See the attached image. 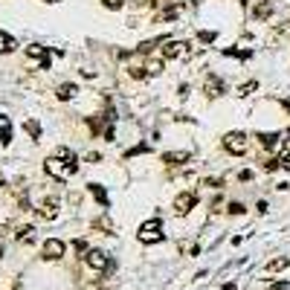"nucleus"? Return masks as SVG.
<instances>
[{
  "label": "nucleus",
  "instance_id": "obj_9",
  "mask_svg": "<svg viewBox=\"0 0 290 290\" xmlns=\"http://www.w3.org/2000/svg\"><path fill=\"white\" fill-rule=\"evenodd\" d=\"M26 55H29V58H35V61H41V67H44V70L50 67V58H47V47H41V44L26 47Z\"/></svg>",
  "mask_w": 290,
  "mask_h": 290
},
{
  "label": "nucleus",
  "instance_id": "obj_17",
  "mask_svg": "<svg viewBox=\"0 0 290 290\" xmlns=\"http://www.w3.org/2000/svg\"><path fill=\"white\" fill-rule=\"evenodd\" d=\"M15 50V38H9L6 32H0V53H12Z\"/></svg>",
  "mask_w": 290,
  "mask_h": 290
},
{
  "label": "nucleus",
  "instance_id": "obj_18",
  "mask_svg": "<svg viewBox=\"0 0 290 290\" xmlns=\"http://www.w3.org/2000/svg\"><path fill=\"white\" fill-rule=\"evenodd\" d=\"M90 192H93V197H96L102 206H107V194H105V189L102 186H96V183H90Z\"/></svg>",
  "mask_w": 290,
  "mask_h": 290
},
{
  "label": "nucleus",
  "instance_id": "obj_4",
  "mask_svg": "<svg viewBox=\"0 0 290 290\" xmlns=\"http://www.w3.org/2000/svg\"><path fill=\"white\" fill-rule=\"evenodd\" d=\"M192 55V44L186 41H168L162 47V58H189Z\"/></svg>",
  "mask_w": 290,
  "mask_h": 290
},
{
  "label": "nucleus",
  "instance_id": "obj_3",
  "mask_svg": "<svg viewBox=\"0 0 290 290\" xmlns=\"http://www.w3.org/2000/svg\"><path fill=\"white\" fill-rule=\"evenodd\" d=\"M224 148L229 154H244L247 151V133L244 131H229L224 136Z\"/></svg>",
  "mask_w": 290,
  "mask_h": 290
},
{
  "label": "nucleus",
  "instance_id": "obj_27",
  "mask_svg": "<svg viewBox=\"0 0 290 290\" xmlns=\"http://www.w3.org/2000/svg\"><path fill=\"white\" fill-rule=\"evenodd\" d=\"M238 180H244V183H247V180H253V171H241V174H238Z\"/></svg>",
  "mask_w": 290,
  "mask_h": 290
},
{
  "label": "nucleus",
  "instance_id": "obj_21",
  "mask_svg": "<svg viewBox=\"0 0 290 290\" xmlns=\"http://www.w3.org/2000/svg\"><path fill=\"white\" fill-rule=\"evenodd\" d=\"M9 136H12V133H9V119H6V116H0V139H3V142H9Z\"/></svg>",
  "mask_w": 290,
  "mask_h": 290
},
{
  "label": "nucleus",
  "instance_id": "obj_1",
  "mask_svg": "<svg viewBox=\"0 0 290 290\" xmlns=\"http://www.w3.org/2000/svg\"><path fill=\"white\" fill-rule=\"evenodd\" d=\"M44 168H47V174L50 177H55V180H70L73 174H76V168H79V157L70 151V148H55V154L50 157V160L44 162Z\"/></svg>",
  "mask_w": 290,
  "mask_h": 290
},
{
  "label": "nucleus",
  "instance_id": "obj_26",
  "mask_svg": "<svg viewBox=\"0 0 290 290\" xmlns=\"http://www.w3.org/2000/svg\"><path fill=\"white\" fill-rule=\"evenodd\" d=\"M270 290H290L288 282H276V285H270Z\"/></svg>",
  "mask_w": 290,
  "mask_h": 290
},
{
  "label": "nucleus",
  "instance_id": "obj_12",
  "mask_svg": "<svg viewBox=\"0 0 290 290\" xmlns=\"http://www.w3.org/2000/svg\"><path fill=\"white\" fill-rule=\"evenodd\" d=\"M288 264H290V258H288V256H282V258H273V261H270V264H267L264 270H267V273H279V270H285Z\"/></svg>",
  "mask_w": 290,
  "mask_h": 290
},
{
  "label": "nucleus",
  "instance_id": "obj_28",
  "mask_svg": "<svg viewBox=\"0 0 290 290\" xmlns=\"http://www.w3.org/2000/svg\"><path fill=\"white\" fill-rule=\"evenodd\" d=\"M76 253H87V244L84 241H76Z\"/></svg>",
  "mask_w": 290,
  "mask_h": 290
},
{
  "label": "nucleus",
  "instance_id": "obj_11",
  "mask_svg": "<svg viewBox=\"0 0 290 290\" xmlns=\"http://www.w3.org/2000/svg\"><path fill=\"white\" fill-rule=\"evenodd\" d=\"M38 212H41V218H55V215H58V200L47 197V200L38 206Z\"/></svg>",
  "mask_w": 290,
  "mask_h": 290
},
{
  "label": "nucleus",
  "instance_id": "obj_19",
  "mask_svg": "<svg viewBox=\"0 0 290 290\" xmlns=\"http://www.w3.org/2000/svg\"><path fill=\"white\" fill-rule=\"evenodd\" d=\"M256 90H258V81H247V84L238 87V96H250V93H256Z\"/></svg>",
  "mask_w": 290,
  "mask_h": 290
},
{
  "label": "nucleus",
  "instance_id": "obj_30",
  "mask_svg": "<svg viewBox=\"0 0 290 290\" xmlns=\"http://www.w3.org/2000/svg\"><path fill=\"white\" fill-rule=\"evenodd\" d=\"M84 290H99V288H93V285H90V288H84Z\"/></svg>",
  "mask_w": 290,
  "mask_h": 290
},
{
  "label": "nucleus",
  "instance_id": "obj_23",
  "mask_svg": "<svg viewBox=\"0 0 290 290\" xmlns=\"http://www.w3.org/2000/svg\"><path fill=\"white\" fill-rule=\"evenodd\" d=\"M197 41H200V44H212V41H215V32H209V29H203V32L197 35Z\"/></svg>",
  "mask_w": 290,
  "mask_h": 290
},
{
  "label": "nucleus",
  "instance_id": "obj_7",
  "mask_svg": "<svg viewBox=\"0 0 290 290\" xmlns=\"http://www.w3.org/2000/svg\"><path fill=\"white\" fill-rule=\"evenodd\" d=\"M84 261H87V267H90V270H99V273H102V270H110L107 256H105L102 250H87V253H84Z\"/></svg>",
  "mask_w": 290,
  "mask_h": 290
},
{
  "label": "nucleus",
  "instance_id": "obj_16",
  "mask_svg": "<svg viewBox=\"0 0 290 290\" xmlns=\"http://www.w3.org/2000/svg\"><path fill=\"white\" fill-rule=\"evenodd\" d=\"M270 12H273L270 3H258L256 9H253V18H261V21H264V18H270Z\"/></svg>",
  "mask_w": 290,
  "mask_h": 290
},
{
  "label": "nucleus",
  "instance_id": "obj_2",
  "mask_svg": "<svg viewBox=\"0 0 290 290\" xmlns=\"http://www.w3.org/2000/svg\"><path fill=\"white\" fill-rule=\"evenodd\" d=\"M162 238H165V235H162V224L157 218H154V221H145V224L139 226V241H142V244H160Z\"/></svg>",
  "mask_w": 290,
  "mask_h": 290
},
{
  "label": "nucleus",
  "instance_id": "obj_20",
  "mask_svg": "<svg viewBox=\"0 0 290 290\" xmlns=\"http://www.w3.org/2000/svg\"><path fill=\"white\" fill-rule=\"evenodd\" d=\"M32 235H35L32 226H21L18 229V241H32Z\"/></svg>",
  "mask_w": 290,
  "mask_h": 290
},
{
  "label": "nucleus",
  "instance_id": "obj_25",
  "mask_svg": "<svg viewBox=\"0 0 290 290\" xmlns=\"http://www.w3.org/2000/svg\"><path fill=\"white\" fill-rule=\"evenodd\" d=\"M26 131H29V133H32L35 139H38V136H41V128H38V122H26Z\"/></svg>",
  "mask_w": 290,
  "mask_h": 290
},
{
  "label": "nucleus",
  "instance_id": "obj_24",
  "mask_svg": "<svg viewBox=\"0 0 290 290\" xmlns=\"http://www.w3.org/2000/svg\"><path fill=\"white\" fill-rule=\"evenodd\" d=\"M102 3H105L107 9H122V6H125V0H102Z\"/></svg>",
  "mask_w": 290,
  "mask_h": 290
},
{
  "label": "nucleus",
  "instance_id": "obj_13",
  "mask_svg": "<svg viewBox=\"0 0 290 290\" xmlns=\"http://www.w3.org/2000/svg\"><path fill=\"white\" fill-rule=\"evenodd\" d=\"M206 90H209V96H221V93H224V81L209 76V81H206Z\"/></svg>",
  "mask_w": 290,
  "mask_h": 290
},
{
  "label": "nucleus",
  "instance_id": "obj_22",
  "mask_svg": "<svg viewBox=\"0 0 290 290\" xmlns=\"http://www.w3.org/2000/svg\"><path fill=\"white\" fill-rule=\"evenodd\" d=\"M229 215H244V203L241 200H235V203H229V209H226Z\"/></svg>",
  "mask_w": 290,
  "mask_h": 290
},
{
  "label": "nucleus",
  "instance_id": "obj_15",
  "mask_svg": "<svg viewBox=\"0 0 290 290\" xmlns=\"http://www.w3.org/2000/svg\"><path fill=\"white\" fill-rule=\"evenodd\" d=\"M145 73H148V76H160V73H162V58H151V61H145Z\"/></svg>",
  "mask_w": 290,
  "mask_h": 290
},
{
  "label": "nucleus",
  "instance_id": "obj_14",
  "mask_svg": "<svg viewBox=\"0 0 290 290\" xmlns=\"http://www.w3.org/2000/svg\"><path fill=\"white\" fill-rule=\"evenodd\" d=\"M55 93H58V99H61V102H67V99H73L76 93H79V87H76V84H61Z\"/></svg>",
  "mask_w": 290,
  "mask_h": 290
},
{
  "label": "nucleus",
  "instance_id": "obj_6",
  "mask_svg": "<svg viewBox=\"0 0 290 290\" xmlns=\"http://www.w3.org/2000/svg\"><path fill=\"white\" fill-rule=\"evenodd\" d=\"M41 256H44V261H58V258L64 256V241H58V238H50V241H44V250H41Z\"/></svg>",
  "mask_w": 290,
  "mask_h": 290
},
{
  "label": "nucleus",
  "instance_id": "obj_5",
  "mask_svg": "<svg viewBox=\"0 0 290 290\" xmlns=\"http://www.w3.org/2000/svg\"><path fill=\"white\" fill-rule=\"evenodd\" d=\"M194 206H197V197L192 192H180L174 197V215H189Z\"/></svg>",
  "mask_w": 290,
  "mask_h": 290
},
{
  "label": "nucleus",
  "instance_id": "obj_10",
  "mask_svg": "<svg viewBox=\"0 0 290 290\" xmlns=\"http://www.w3.org/2000/svg\"><path fill=\"white\" fill-rule=\"evenodd\" d=\"M189 157H192L189 151H168V154H162V162L165 165H183Z\"/></svg>",
  "mask_w": 290,
  "mask_h": 290
},
{
  "label": "nucleus",
  "instance_id": "obj_8",
  "mask_svg": "<svg viewBox=\"0 0 290 290\" xmlns=\"http://www.w3.org/2000/svg\"><path fill=\"white\" fill-rule=\"evenodd\" d=\"M282 142H285L282 133H258V145H261L264 151H276Z\"/></svg>",
  "mask_w": 290,
  "mask_h": 290
},
{
  "label": "nucleus",
  "instance_id": "obj_29",
  "mask_svg": "<svg viewBox=\"0 0 290 290\" xmlns=\"http://www.w3.org/2000/svg\"><path fill=\"white\" fill-rule=\"evenodd\" d=\"M285 107H288V110H290V99H288V102H285Z\"/></svg>",
  "mask_w": 290,
  "mask_h": 290
}]
</instances>
